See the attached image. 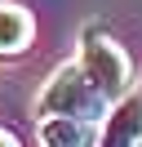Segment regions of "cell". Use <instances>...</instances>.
<instances>
[{
    "mask_svg": "<svg viewBox=\"0 0 142 147\" xmlns=\"http://www.w3.org/2000/svg\"><path fill=\"white\" fill-rule=\"evenodd\" d=\"M31 13L22 5H0V58H13L31 45Z\"/></svg>",
    "mask_w": 142,
    "mask_h": 147,
    "instance_id": "obj_5",
    "label": "cell"
},
{
    "mask_svg": "<svg viewBox=\"0 0 142 147\" xmlns=\"http://www.w3.org/2000/svg\"><path fill=\"white\" fill-rule=\"evenodd\" d=\"M0 147H22V143H18V138H13V134H9V129H5V125H0Z\"/></svg>",
    "mask_w": 142,
    "mask_h": 147,
    "instance_id": "obj_6",
    "label": "cell"
},
{
    "mask_svg": "<svg viewBox=\"0 0 142 147\" xmlns=\"http://www.w3.org/2000/svg\"><path fill=\"white\" fill-rule=\"evenodd\" d=\"M80 67H84V76L107 94V102H111V98L120 102L124 94H133V63H129V54H124V49L107 36V31H98V27L84 31Z\"/></svg>",
    "mask_w": 142,
    "mask_h": 147,
    "instance_id": "obj_2",
    "label": "cell"
},
{
    "mask_svg": "<svg viewBox=\"0 0 142 147\" xmlns=\"http://www.w3.org/2000/svg\"><path fill=\"white\" fill-rule=\"evenodd\" d=\"M107 111V94L84 76V67H58L49 85L36 98V116H76V120H98Z\"/></svg>",
    "mask_w": 142,
    "mask_h": 147,
    "instance_id": "obj_1",
    "label": "cell"
},
{
    "mask_svg": "<svg viewBox=\"0 0 142 147\" xmlns=\"http://www.w3.org/2000/svg\"><path fill=\"white\" fill-rule=\"evenodd\" d=\"M40 143L44 147H89L93 143V125L76 116H40Z\"/></svg>",
    "mask_w": 142,
    "mask_h": 147,
    "instance_id": "obj_4",
    "label": "cell"
},
{
    "mask_svg": "<svg viewBox=\"0 0 142 147\" xmlns=\"http://www.w3.org/2000/svg\"><path fill=\"white\" fill-rule=\"evenodd\" d=\"M138 143H142V89H133L111 107L98 134V147H138Z\"/></svg>",
    "mask_w": 142,
    "mask_h": 147,
    "instance_id": "obj_3",
    "label": "cell"
},
{
    "mask_svg": "<svg viewBox=\"0 0 142 147\" xmlns=\"http://www.w3.org/2000/svg\"><path fill=\"white\" fill-rule=\"evenodd\" d=\"M138 147H142V143H138Z\"/></svg>",
    "mask_w": 142,
    "mask_h": 147,
    "instance_id": "obj_7",
    "label": "cell"
}]
</instances>
